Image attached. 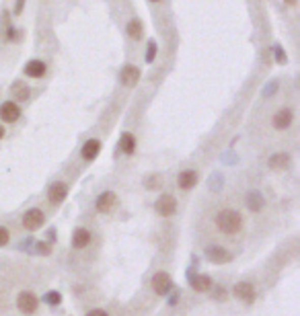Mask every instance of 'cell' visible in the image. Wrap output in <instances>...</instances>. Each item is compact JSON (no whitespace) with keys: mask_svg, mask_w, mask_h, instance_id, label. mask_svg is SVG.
Instances as JSON below:
<instances>
[{"mask_svg":"<svg viewBox=\"0 0 300 316\" xmlns=\"http://www.w3.org/2000/svg\"><path fill=\"white\" fill-rule=\"evenodd\" d=\"M216 226L222 234H238L241 228H243V216L234 209H222V212L216 216Z\"/></svg>","mask_w":300,"mask_h":316,"instance_id":"obj_1","label":"cell"},{"mask_svg":"<svg viewBox=\"0 0 300 316\" xmlns=\"http://www.w3.org/2000/svg\"><path fill=\"white\" fill-rule=\"evenodd\" d=\"M155 207H157V214H159V216L169 218V216H173V214L177 212V199H175L173 195L165 193V195H161V197L157 199Z\"/></svg>","mask_w":300,"mask_h":316,"instance_id":"obj_2","label":"cell"},{"mask_svg":"<svg viewBox=\"0 0 300 316\" xmlns=\"http://www.w3.org/2000/svg\"><path fill=\"white\" fill-rule=\"evenodd\" d=\"M206 257H208L210 263H214V265H224V263H228V261L232 259V255H230L226 248L218 246V244L208 246V248H206Z\"/></svg>","mask_w":300,"mask_h":316,"instance_id":"obj_3","label":"cell"},{"mask_svg":"<svg viewBox=\"0 0 300 316\" xmlns=\"http://www.w3.org/2000/svg\"><path fill=\"white\" fill-rule=\"evenodd\" d=\"M21 117V107L15 101H7L0 105V119L7 121V123H15Z\"/></svg>","mask_w":300,"mask_h":316,"instance_id":"obj_4","label":"cell"},{"mask_svg":"<svg viewBox=\"0 0 300 316\" xmlns=\"http://www.w3.org/2000/svg\"><path fill=\"white\" fill-rule=\"evenodd\" d=\"M43 220H45L43 212H41V209H37V207H33V209H29V212H25V216H23V226H25L27 230L33 232V230L41 228Z\"/></svg>","mask_w":300,"mask_h":316,"instance_id":"obj_5","label":"cell"},{"mask_svg":"<svg viewBox=\"0 0 300 316\" xmlns=\"http://www.w3.org/2000/svg\"><path fill=\"white\" fill-rule=\"evenodd\" d=\"M117 205V195L113 193V191H105V193H101L97 197V209L101 214H109V212H113V207Z\"/></svg>","mask_w":300,"mask_h":316,"instance_id":"obj_6","label":"cell"},{"mask_svg":"<svg viewBox=\"0 0 300 316\" xmlns=\"http://www.w3.org/2000/svg\"><path fill=\"white\" fill-rule=\"evenodd\" d=\"M171 288H173V281H171L169 273L159 271V273L153 277V290H155L159 296H167V294L171 292Z\"/></svg>","mask_w":300,"mask_h":316,"instance_id":"obj_7","label":"cell"},{"mask_svg":"<svg viewBox=\"0 0 300 316\" xmlns=\"http://www.w3.org/2000/svg\"><path fill=\"white\" fill-rule=\"evenodd\" d=\"M37 298L31 294V292H21L19 294V298H17V306H19V310L21 312H25V314H33L35 310H37Z\"/></svg>","mask_w":300,"mask_h":316,"instance_id":"obj_8","label":"cell"},{"mask_svg":"<svg viewBox=\"0 0 300 316\" xmlns=\"http://www.w3.org/2000/svg\"><path fill=\"white\" fill-rule=\"evenodd\" d=\"M234 296H236L241 302H245V304H253V300H255V290H253L251 283L238 281V283L234 286Z\"/></svg>","mask_w":300,"mask_h":316,"instance_id":"obj_9","label":"cell"},{"mask_svg":"<svg viewBox=\"0 0 300 316\" xmlns=\"http://www.w3.org/2000/svg\"><path fill=\"white\" fill-rule=\"evenodd\" d=\"M66 195H68V185L64 181H56L52 187H49V193H47L52 203H62L66 199Z\"/></svg>","mask_w":300,"mask_h":316,"instance_id":"obj_10","label":"cell"},{"mask_svg":"<svg viewBox=\"0 0 300 316\" xmlns=\"http://www.w3.org/2000/svg\"><path fill=\"white\" fill-rule=\"evenodd\" d=\"M45 72H47V66L43 60H29L25 66V76L29 78H41L45 76Z\"/></svg>","mask_w":300,"mask_h":316,"instance_id":"obj_11","label":"cell"},{"mask_svg":"<svg viewBox=\"0 0 300 316\" xmlns=\"http://www.w3.org/2000/svg\"><path fill=\"white\" fill-rule=\"evenodd\" d=\"M119 78H122V84H124V86H136V82H138V78H140V70H138L136 66L128 64V66L122 68Z\"/></svg>","mask_w":300,"mask_h":316,"instance_id":"obj_12","label":"cell"},{"mask_svg":"<svg viewBox=\"0 0 300 316\" xmlns=\"http://www.w3.org/2000/svg\"><path fill=\"white\" fill-rule=\"evenodd\" d=\"M99 152H101V142H99L97 138L84 142V146H82V150H80V154H82L84 161H95V158L99 156Z\"/></svg>","mask_w":300,"mask_h":316,"instance_id":"obj_13","label":"cell"},{"mask_svg":"<svg viewBox=\"0 0 300 316\" xmlns=\"http://www.w3.org/2000/svg\"><path fill=\"white\" fill-rule=\"evenodd\" d=\"M292 119H294V115H292L290 109H280L274 115V128L276 130H288L292 125Z\"/></svg>","mask_w":300,"mask_h":316,"instance_id":"obj_14","label":"cell"},{"mask_svg":"<svg viewBox=\"0 0 300 316\" xmlns=\"http://www.w3.org/2000/svg\"><path fill=\"white\" fill-rule=\"evenodd\" d=\"M195 183H197V173L195 171H183V173H179V179H177L179 189H183V191L193 189Z\"/></svg>","mask_w":300,"mask_h":316,"instance_id":"obj_15","label":"cell"},{"mask_svg":"<svg viewBox=\"0 0 300 316\" xmlns=\"http://www.w3.org/2000/svg\"><path fill=\"white\" fill-rule=\"evenodd\" d=\"M263 205H265V199L259 191H251L247 195V207L251 209V212H261Z\"/></svg>","mask_w":300,"mask_h":316,"instance_id":"obj_16","label":"cell"},{"mask_svg":"<svg viewBox=\"0 0 300 316\" xmlns=\"http://www.w3.org/2000/svg\"><path fill=\"white\" fill-rule=\"evenodd\" d=\"M119 150L124 154H128V156L134 154V150H136V136L130 134V132H124L122 138H119Z\"/></svg>","mask_w":300,"mask_h":316,"instance_id":"obj_17","label":"cell"},{"mask_svg":"<svg viewBox=\"0 0 300 316\" xmlns=\"http://www.w3.org/2000/svg\"><path fill=\"white\" fill-rule=\"evenodd\" d=\"M88 242H91V232L86 228L74 230V236H72V246L74 248H86Z\"/></svg>","mask_w":300,"mask_h":316,"instance_id":"obj_18","label":"cell"},{"mask_svg":"<svg viewBox=\"0 0 300 316\" xmlns=\"http://www.w3.org/2000/svg\"><path fill=\"white\" fill-rule=\"evenodd\" d=\"M191 288L195 292H208V290H212V279L208 275H193L191 277Z\"/></svg>","mask_w":300,"mask_h":316,"instance_id":"obj_19","label":"cell"},{"mask_svg":"<svg viewBox=\"0 0 300 316\" xmlns=\"http://www.w3.org/2000/svg\"><path fill=\"white\" fill-rule=\"evenodd\" d=\"M290 165V156L288 154H274L272 158H269V169H276V171H282V169H286Z\"/></svg>","mask_w":300,"mask_h":316,"instance_id":"obj_20","label":"cell"},{"mask_svg":"<svg viewBox=\"0 0 300 316\" xmlns=\"http://www.w3.org/2000/svg\"><path fill=\"white\" fill-rule=\"evenodd\" d=\"M128 33H130V37H132V39H140V37H142V33H144L142 23H140L138 19H132V21L128 23Z\"/></svg>","mask_w":300,"mask_h":316,"instance_id":"obj_21","label":"cell"},{"mask_svg":"<svg viewBox=\"0 0 300 316\" xmlns=\"http://www.w3.org/2000/svg\"><path fill=\"white\" fill-rule=\"evenodd\" d=\"M13 94H15L17 99L25 101V99L29 97V88H27L25 84H21V82H15V84H13Z\"/></svg>","mask_w":300,"mask_h":316,"instance_id":"obj_22","label":"cell"},{"mask_svg":"<svg viewBox=\"0 0 300 316\" xmlns=\"http://www.w3.org/2000/svg\"><path fill=\"white\" fill-rule=\"evenodd\" d=\"M45 302L52 304V306H58V304L62 302V296H60L58 292H47V294H45Z\"/></svg>","mask_w":300,"mask_h":316,"instance_id":"obj_23","label":"cell"},{"mask_svg":"<svg viewBox=\"0 0 300 316\" xmlns=\"http://www.w3.org/2000/svg\"><path fill=\"white\" fill-rule=\"evenodd\" d=\"M155 58H157V43L150 41L148 49H146V62H155Z\"/></svg>","mask_w":300,"mask_h":316,"instance_id":"obj_24","label":"cell"},{"mask_svg":"<svg viewBox=\"0 0 300 316\" xmlns=\"http://www.w3.org/2000/svg\"><path fill=\"white\" fill-rule=\"evenodd\" d=\"M9 244V230L5 226H0V246H7Z\"/></svg>","mask_w":300,"mask_h":316,"instance_id":"obj_25","label":"cell"},{"mask_svg":"<svg viewBox=\"0 0 300 316\" xmlns=\"http://www.w3.org/2000/svg\"><path fill=\"white\" fill-rule=\"evenodd\" d=\"M86 316H109V314H107V312H103L101 308H95V310H91Z\"/></svg>","mask_w":300,"mask_h":316,"instance_id":"obj_26","label":"cell"},{"mask_svg":"<svg viewBox=\"0 0 300 316\" xmlns=\"http://www.w3.org/2000/svg\"><path fill=\"white\" fill-rule=\"evenodd\" d=\"M276 56H278V62H280V64L286 62V54H284V51H282L280 47H276Z\"/></svg>","mask_w":300,"mask_h":316,"instance_id":"obj_27","label":"cell"},{"mask_svg":"<svg viewBox=\"0 0 300 316\" xmlns=\"http://www.w3.org/2000/svg\"><path fill=\"white\" fill-rule=\"evenodd\" d=\"M3 136H5V128H3V125H0V138H3Z\"/></svg>","mask_w":300,"mask_h":316,"instance_id":"obj_28","label":"cell"},{"mask_svg":"<svg viewBox=\"0 0 300 316\" xmlns=\"http://www.w3.org/2000/svg\"><path fill=\"white\" fill-rule=\"evenodd\" d=\"M288 3H290V5H294V3H296V0H288Z\"/></svg>","mask_w":300,"mask_h":316,"instance_id":"obj_29","label":"cell"},{"mask_svg":"<svg viewBox=\"0 0 300 316\" xmlns=\"http://www.w3.org/2000/svg\"><path fill=\"white\" fill-rule=\"evenodd\" d=\"M153 3H157V0H153Z\"/></svg>","mask_w":300,"mask_h":316,"instance_id":"obj_30","label":"cell"}]
</instances>
